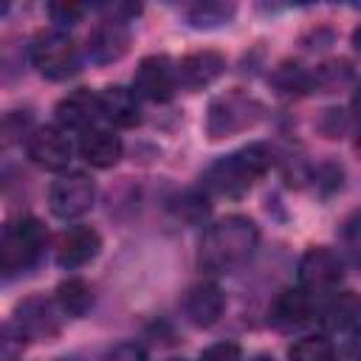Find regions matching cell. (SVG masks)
Wrapping results in <instances>:
<instances>
[{"mask_svg":"<svg viewBox=\"0 0 361 361\" xmlns=\"http://www.w3.org/2000/svg\"><path fill=\"white\" fill-rule=\"evenodd\" d=\"M25 149H28V158L39 169H48V172H62L71 164V155H73V147H71L65 130H59V127L34 130Z\"/></svg>","mask_w":361,"mask_h":361,"instance_id":"obj_9","label":"cell"},{"mask_svg":"<svg viewBox=\"0 0 361 361\" xmlns=\"http://www.w3.org/2000/svg\"><path fill=\"white\" fill-rule=\"evenodd\" d=\"M104 361H147V353H144L141 344L124 341V344H116V347L104 355Z\"/></svg>","mask_w":361,"mask_h":361,"instance_id":"obj_24","label":"cell"},{"mask_svg":"<svg viewBox=\"0 0 361 361\" xmlns=\"http://www.w3.org/2000/svg\"><path fill=\"white\" fill-rule=\"evenodd\" d=\"M288 355H290V361H338L333 341L322 338V336H307V338L293 341Z\"/></svg>","mask_w":361,"mask_h":361,"instance_id":"obj_20","label":"cell"},{"mask_svg":"<svg viewBox=\"0 0 361 361\" xmlns=\"http://www.w3.org/2000/svg\"><path fill=\"white\" fill-rule=\"evenodd\" d=\"M130 25L124 20H102L90 34H87V56L99 65L116 62L127 54L130 48Z\"/></svg>","mask_w":361,"mask_h":361,"instance_id":"obj_10","label":"cell"},{"mask_svg":"<svg viewBox=\"0 0 361 361\" xmlns=\"http://www.w3.org/2000/svg\"><path fill=\"white\" fill-rule=\"evenodd\" d=\"M223 307H226V299H223V290L212 282H200L195 285L186 299H183V313L186 319L195 324V327H212L220 322L223 316Z\"/></svg>","mask_w":361,"mask_h":361,"instance_id":"obj_15","label":"cell"},{"mask_svg":"<svg viewBox=\"0 0 361 361\" xmlns=\"http://www.w3.org/2000/svg\"><path fill=\"white\" fill-rule=\"evenodd\" d=\"M102 251V237L90 226H73L59 234L56 240V262L62 268H82Z\"/></svg>","mask_w":361,"mask_h":361,"instance_id":"obj_13","label":"cell"},{"mask_svg":"<svg viewBox=\"0 0 361 361\" xmlns=\"http://www.w3.org/2000/svg\"><path fill=\"white\" fill-rule=\"evenodd\" d=\"M8 11V3H0V14H6Z\"/></svg>","mask_w":361,"mask_h":361,"instance_id":"obj_26","label":"cell"},{"mask_svg":"<svg viewBox=\"0 0 361 361\" xmlns=\"http://www.w3.org/2000/svg\"><path fill=\"white\" fill-rule=\"evenodd\" d=\"M169 361H180V358H169Z\"/></svg>","mask_w":361,"mask_h":361,"instance_id":"obj_27","label":"cell"},{"mask_svg":"<svg viewBox=\"0 0 361 361\" xmlns=\"http://www.w3.org/2000/svg\"><path fill=\"white\" fill-rule=\"evenodd\" d=\"M48 231L37 217H11L0 226V279H14L31 271L45 254Z\"/></svg>","mask_w":361,"mask_h":361,"instance_id":"obj_2","label":"cell"},{"mask_svg":"<svg viewBox=\"0 0 361 361\" xmlns=\"http://www.w3.org/2000/svg\"><path fill=\"white\" fill-rule=\"evenodd\" d=\"M259 118V104L243 93H226L209 107V121L206 130L212 138H226L234 133H243L254 127Z\"/></svg>","mask_w":361,"mask_h":361,"instance_id":"obj_5","label":"cell"},{"mask_svg":"<svg viewBox=\"0 0 361 361\" xmlns=\"http://www.w3.org/2000/svg\"><path fill=\"white\" fill-rule=\"evenodd\" d=\"M56 124L59 130H90L93 121L102 116V102H99V93L87 90V87H79L68 96H62L56 102Z\"/></svg>","mask_w":361,"mask_h":361,"instance_id":"obj_12","label":"cell"},{"mask_svg":"<svg viewBox=\"0 0 361 361\" xmlns=\"http://www.w3.org/2000/svg\"><path fill=\"white\" fill-rule=\"evenodd\" d=\"M251 361H274V355H254Z\"/></svg>","mask_w":361,"mask_h":361,"instance_id":"obj_25","label":"cell"},{"mask_svg":"<svg viewBox=\"0 0 361 361\" xmlns=\"http://www.w3.org/2000/svg\"><path fill=\"white\" fill-rule=\"evenodd\" d=\"M257 243H259V231L254 220L243 214L223 217L203 234L200 265H206L209 271H231L254 254Z\"/></svg>","mask_w":361,"mask_h":361,"instance_id":"obj_1","label":"cell"},{"mask_svg":"<svg viewBox=\"0 0 361 361\" xmlns=\"http://www.w3.org/2000/svg\"><path fill=\"white\" fill-rule=\"evenodd\" d=\"M96 200V183L85 172L62 175L48 189V206L59 220H76L85 212L93 209Z\"/></svg>","mask_w":361,"mask_h":361,"instance_id":"obj_6","label":"cell"},{"mask_svg":"<svg viewBox=\"0 0 361 361\" xmlns=\"http://www.w3.org/2000/svg\"><path fill=\"white\" fill-rule=\"evenodd\" d=\"M17 324H20V333H25L28 338H37V341L54 338L62 327L56 305L42 296H31L17 307Z\"/></svg>","mask_w":361,"mask_h":361,"instance_id":"obj_14","label":"cell"},{"mask_svg":"<svg viewBox=\"0 0 361 361\" xmlns=\"http://www.w3.org/2000/svg\"><path fill=\"white\" fill-rule=\"evenodd\" d=\"M93 305V288L82 276H68L56 288V307L65 316H85Z\"/></svg>","mask_w":361,"mask_h":361,"instance_id":"obj_19","label":"cell"},{"mask_svg":"<svg viewBox=\"0 0 361 361\" xmlns=\"http://www.w3.org/2000/svg\"><path fill=\"white\" fill-rule=\"evenodd\" d=\"M200 361H243V355L234 341H220V344H212L209 350H203Z\"/></svg>","mask_w":361,"mask_h":361,"instance_id":"obj_22","label":"cell"},{"mask_svg":"<svg viewBox=\"0 0 361 361\" xmlns=\"http://www.w3.org/2000/svg\"><path fill=\"white\" fill-rule=\"evenodd\" d=\"M121 149H124L121 138L113 130H104V127H90L79 138V155L96 169L116 166L118 158H121Z\"/></svg>","mask_w":361,"mask_h":361,"instance_id":"obj_16","label":"cell"},{"mask_svg":"<svg viewBox=\"0 0 361 361\" xmlns=\"http://www.w3.org/2000/svg\"><path fill=\"white\" fill-rule=\"evenodd\" d=\"M226 71V56L217 51H195L186 54L178 65H175V79L178 85H183L186 90H203L212 82H217Z\"/></svg>","mask_w":361,"mask_h":361,"instance_id":"obj_11","label":"cell"},{"mask_svg":"<svg viewBox=\"0 0 361 361\" xmlns=\"http://www.w3.org/2000/svg\"><path fill=\"white\" fill-rule=\"evenodd\" d=\"M310 310H313V302L305 288H285L271 302L268 316L276 327H299L310 319Z\"/></svg>","mask_w":361,"mask_h":361,"instance_id":"obj_17","label":"cell"},{"mask_svg":"<svg viewBox=\"0 0 361 361\" xmlns=\"http://www.w3.org/2000/svg\"><path fill=\"white\" fill-rule=\"evenodd\" d=\"M299 279L305 290H330L344 279V259L327 245H313L299 262Z\"/></svg>","mask_w":361,"mask_h":361,"instance_id":"obj_8","label":"cell"},{"mask_svg":"<svg viewBox=\"0 0 361 361\" xmlns=\"http://www.w3.org/2000/svg\"><path fill=\"white\" fill-rule=\"evenodd\" d=\"M178 90L175 65L166 56H144L133 76V93L147 102H169Z\"/></svg>","mask_w":361,"mask_h":361,"instance_id":"obj_7","label":"cell"},{"mask_svg":"<svg viewBox=\"0 0 361 361\" xmlns=\"http://www.w3.org/2000/svg\"><path fill=\"white\" fill-rule=\"evenodd\" d=\"M228 14H231V8H226V6L203 3V6H197L189 17H192V23H195V25H217V23H223Z\"/></svg>","mask_w":361,"mask_h":361,"instance_id":"obj_21","label":"cell"},{"mask_svg":"<svg viewBox=\"0 0 361 361\" xmlns=\"http://www.w3.org/2000/svg\"><path fill=\"white\" fill-rule=\"evenodd\" d=\"M31 62L45 79H68L79 68V51L65 31H45L34 39Z\"/></svg>","mask_w":361,"mask_h":361,"instance_id":"obj_4","label":"cell"},{"mask_svg":"<svg viewBox=\"0 0 361 361\" xmlns=\"http://www.w3.org/2000/svg\"><path fill=\"white\" fill-rule=\"evenodd\" d=\"M99 102H102V116L107 121H113L116 127L141 124V104H138V96L133 90H127L121 85H113L104 93H99Z\"/></svg>","mask_w":361,"mask_h":361,"instance_id":"obj_18","label":"cell"},{"mask_svg":"<svg viewBox=\"0 0 361 361\" xmlns=\"http://www.w3.org/2000/svg\"><path fill=\"white\" fill-rule=\"evenodd\" d=\"M48 14H51L54 23H59V25H73V23L85 14V8H82L79 3H51V6H48Z\"/></svg>","mask_w":361,"mask_h":361,"instance_id":"obj_23","label":"cell"},{"mask_svg":"<svg viewBox=\"0 0 361 361\" xmlns=\"http://www.w3.org/2000/svg\"><path fill=\"white\" fill-rule=\"evenodd\" d=\"M271 164H274L271 149L262 147V144H251V147L237 149V152L220 158L217 164H212L206 178H203V183L214 195L240 197L243 192H248L271 169Z\"/></svg>","mask_w":361,"mask_h":361,"instance_id":"obj_3","label":"cell"}]
</instances>
